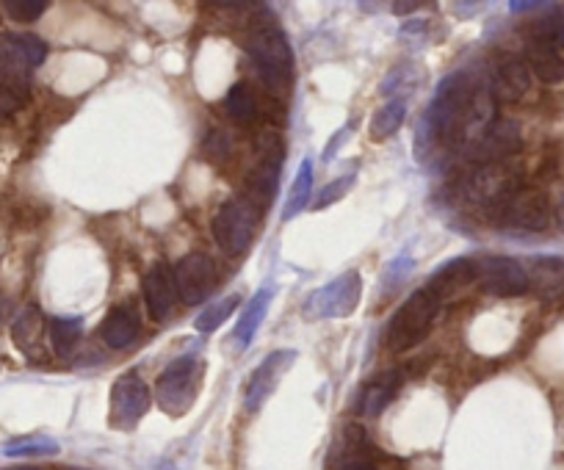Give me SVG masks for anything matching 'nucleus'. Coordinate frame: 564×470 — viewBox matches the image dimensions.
<instances>
[{"mask_svg":"<svg viewBox=\"0 0 564 470\" xmlns=\"http://www.w3.org/2000/svg\"><path fill=\"white\" fill-rule=\"evenodd\" d=\"M474 84L465 73H454L443 78L437 86L435 97L430 102L426 120H423V131L430 133L432 142L443 144H463L465 128H468V113L476 97Z\"/></svg>","mask_w":564,"mask_h":470,"instance_id":"obj_1","label":"nucleus"},{"mask_svg":"<svg viewBox=\"0 0 564 470\" xmlns=\"http://www.w3.org/2000/svg\"><path fill=\"white\" fill-rule=\"evenodd\" d=\"M443 302L432 294L430 288H421L399 307L393 318L388 324V332H384V343L390 351L401 354V351H410L415 346H421L423 340L430 338V332L435 329L437 313H441Z\"/></svg>","mask_w":564,"mask_h":470,"instance_id":"obj_2","label":"nucleus"},{"mask_svg":"<svg viewBox=\"0 0 564 470\" xmlns=\"http://www.w3.org/2000/svg\"><path fill=\"white\" fill-rule=\"evenodd\" d=\"M247 53L258 67L263 86L269 91H285L294 75V53L289 40L274 25H260L247 36Z\"/></svg>","mask_w":564,"mask_h":470,"instance_id":"obj_3","label":"nucleus"},{"mask_svg":"<svg viewBox=\"0 0 564 470\" xmlns=\"http://www.w3.org/2000/svg\"><path fill=\"white\" fill-rule=\"evenodd\" d=\"M260 221V208L249 203L247 197L230 199L219 208V214L214 216V241L219 244V250L230 258H241L243 252L252 247L254 232H258Z\"/></svg>","mask_w":564,"mask_h":470,"instance_id":"obj_4","label":"nucleus"},{"mask_svg":"<svg viewBox=\"0 0 564 470\" xmlns=\"http://www.w3.org/2000/svg\"><path fill=\"white\" fill-rule=\"evenodd\" d=\"M487 219L496 227H507V230L540 232L551 225V205H547V197L542 192L520 186L503 203L487 210Z\"/></svg>","mask_w":564,"mask_h":470,"instance_id":"obj_5","label":"nucleus"},{"mask_svg":"<svg viewBox=\"0 0 564 470\" xmlns=\"http://www.w3.org/2000/svg\"><path fill=\"white\" fill-rule=\"evenodd\" d=\"M47 56V45L34 34H0V84L29 89V78Z\"/></svg>","mask_w":564,"mask_h":470,"instance_id":"obj_6","label":"nucleus"},{"mask_svg":"<svg viewBox=\"0 0 564 470\" xmlns=\"http://www.w3.org/2000/svg\"><path fill=\"white\" fill-rule=\"evenodd\" d=\"M360 296H362L360 274L346 272L340 274L338 280H333V283L313 291V294L307 296L302 313H305L311 321H316V318H346L357 310Z\"/></svg>","mask_w":564,"mask_h":470,"instance_id":"obj_7","label":"nucleus"},{"mask_svg":"<svg viewBox=\"0 0 564 470\" xmlns=\"http://www.w3.org/2000/svg\"><path fill=\"white\" fill-rule=\"evenodd\" d=\"M523 186L518 170L507 164H481L470 172V177L465 181V199L479 208L490 210L496 208L498 203L514 194Z\"/></svg>","mask_w":564,"mask_h":470,"instance_id":"obj_8","label":"nucleus"},{"mask_svg":"<svg viewBox=\"0 0 564 470\" xmlns=\"http://www.w3.org/2000/svg\"><path fill=\"white\" fill-rule=\"evenodd\" d=\"M155 398L166 415H183L197 398V360L194 354L175 360L155 382Z\"/></svg>","mask_w":564,"mask_h":470,"instance_id":"obj_9","label":"nucleus"},{"mask_svg":"<svg viewBox=\"0 0 564 470\" xmlns=\"http://www.w3.org/2000/svg\"><path fill=\"white\" fill-rule=\"evenodd\" d=\"M474 261L476 280L492 296H523L529 291V274L514 258L507 255H479Z\"/></svg>","mask_w":564,"mask_h":470,"instance_id":"obj_10","label":"nucleus"},{"mask_svg":"<svg viewBox=\"0 0 564 470\" xmlns=\"http://www.w3.org/2000/svg\"><path fill=\"white\" fill-rule=\"evenodd\" d=\"M282 166V139L276 133H265L260 139V164L249 172L247 181V199L265 210L276 194V181H280Z\"/></svg>","mask_w":564,"mask_h":470,"instance_id":"obj_11","label":"nucleus"},{"mask_svg":"<svg viewBox=\"0 0 564 470\" xmlns=\"http://www.w3.org/2000/svg\"><path fill=\"white\" fill-rule=\"evenodd\" d=\"M175 285L183 305H203L219 285V269H216L214 258L199 255V252L183 258L175 266Z\"/></svg>","mask_w":564,"mask_h":470,"instance_id":"obj_12","label":"nucleus"},{"mask_svg":"<svg viewBox=\"0 0 564 470\" xmlns=\"http://www.w3.org/2000/svg\"><path fill=\"white\" fill-rule=\"evenodd\" d=\"M296 363V351L291 349H280V351H271L269 358L254 369V374L249 376L247 382V393H243V409L249 415L260 413L265 407L274 391L280 387V380L285 376V371Z\"/></svg>","mask_w":564,"mask_h":470,"instance_id":"obj_13","label":"nucleus"},{"mask_svg":"<svg viewBox=\"0 0 564 470\" xmlns=\"http://www.w3.org/2000/svg\"><path fill=\"white\" fill-rule=\"evenodd\" d=\"M150 385L139 374H124L113 382L111 391V424L119 429H133L150 413Z\"/></svg>","mask_w":564,"mask_h":470,"instance_id":"obj_14","label":"nucleus"},{"mask_svg":"<svg viewBox=\"0 0 564 470\" xmlns=\"http://www.w3.org/2000/svg\"><path fill=\"white\" fill-rule=\"evenodd\" d=\"M523 144V133H520V125L514 120H496L468 150L470 161L476 164H503L509 155H514Z\"/></svg>","mask_w":564,"mask_h":470,"instance_id":"obj_15","label":"nucleus"},{"mask_svg":"<svg viewBox=\"0 0 564 470\" xmlns=\"http://www.w3.org/2000/svg\"><path fill=\"white\" fill-rule=\"evenodd\" d=\"M144 302L155 321H170L175 316V307L181 302L175 285V272L166 263H155L144 277Z\"/></svg>","mask_w":564,"mask_h":470,"instance_id":"obj_16","label":"nucleus"},{"mask_svg":"<svg viewBox=\"0 0 564 470\" xmlns=\"http://www.w3.org/2000/svg\"><path fill=\"white\" fill-rule=\"evenodd\" d=\"M531 69L523 58L507 56L496 67L490 80V95L496 102H518L529 95Z\"/></svg>","mask_w":564,"mask_h":470,"instance_id":"obj_17","label":"nucleus"},{"mask_svg":"<svg viewBox=\"0 0 564 470\" xmlns=\"http://www.w3.org/2000/svg\"><path fill=\"white\" fill-rule=\"evenodd\" d=\"M12 338L31 363H45V318L36 307H25L12 324Z\"/></svg>","mask_w":564,"mask_h":470,"instance_id":"obj_18","label":"nucleus"},{"mask_svg":"<svg viewBox=\"0 0 564 470\" xmlns=\"http://www.w3.org/2000/svg\"><path fill=\"white\" fill-rule=\"evenodd\" d=\"M523 269L529 274V291H534L536 296H542V299L564 296V258L536 255Z\"/></svg>","mask_w":564,"mask_h":470,"instance_id":"obj_19","label":"nucleus"},{"mask_svg":"<svg viewBox=\"0 0 564 470\" xmlns=\"http://www.w3.org/2000/svg\"><path fill=\"white\" fill-rule=\"evenodd\" d=\"M525 56H529L525 64H529L531 75H536L542 84H558V80H564V53L556 45H551L547 40H540V36H531Z\"/></svg>","mask_w":564,"mask_h":470,"instance_id":"obj_20","label":"nucleus"},{"mask_svg":"<svg viewBox=\"0 0 564 470\" xmlns=\"http://www.w3.org/2000/svg\"><path fill=\"white\" fill-rule=\"evenodd\" d=\"M474 280H476L474 261H470V258H454V261H448L446 266L437 269V272L432 274V280L426 288H430L432 294L443 302V299H448V296L457 294V291L468 288Z\"/></svg>","mask_w":564,"mask_h":470,"instance_id":"obj_21","label":"nucleus"},{"mask_svg":"<svg viewBox=\"0 0 564 470\" xmlns=\"http://www.w3.org/2000/svg\"><path fill=\"white\" fill-rule=\"evenodd\" d=\"M139 316H135L130 307H117L106 316L100 327V338L106 340V346L111 349H128L135 338H139Z\"/></svg>","mask_w":564,"mask_h":470,"instance_id":"obj_22","label":"nucleus"},{"mask_svg":"<svg viewBox=\"0 0 564 470\" xmlns=\"http://www.w3.org/2000/svg\"><path fill=\"white\" fill-rule=\"evenodd\" d=\"M269 305H271V291L269 288L258 291V294L252 296V302H249L247 310H243V316L238 318V324H236L238 349H247V346L252 343L254 332H258L260 324H263V318H265V313H269Z\"/></svg>","mask_w":564,"mask_h":470,"instance_id":"obj_23","label":"nucleus"},{"mask_svg":"<svg viewBox=\"0 0 564 470\" xmlns=\"http://www.w3.org/2000/svg\"><path fill=\"white\" fill-rule=\"evenodd\" d=\"M404 117H406L404 97H393V100L384 102V106L373 113V120H371L373 142H384V139L393 136V133L401 128V122H404Z\"/></svg>","mask_w":564,"mask_h":470,"instance_id":"obj_24","label":"nucleus"},{"mask_svg":"<svg viewBox=\"0 0 564 470\" xmlns=\"http://www.w3.org/2000/svg\"><path fill=\"white\" fill-rule=\"evenodd\" d=\"M311 194H313V161L305 159L302 161L300 172H296V181H294V186H291L289 199H285L282 219L289 221V219H294V216H300L302 210L307 208V203H311Z\"/></svg>","mask_w":564,"mask_h":470,"instance_id":"obj_25","label":"nucleus"},{"mask_svg":"<svg viewBox=\"0 0 564 470\" xmlns=\"http://www.w3.org/2000/svg\"><path fill=\"white\" fill-rule=\"evenodd\" d=\"M80 335H84L80 318H53L51 321V343L58 358H73L80 343Z\"/></svg>","mask_w":564,"mask_h":470,"instance_id":"obj_26","label":"nucleus"},{"mask_svg":"<svg viewBox=\"0 0 564 470\" xmlns=\"http://www.w3.org/2000/svg\"><path fill=\"white\" fill-rule=\"evenodd\" d=\"M225 108H227V117H230L232 122H238V125L252 122L254 117H258V100H254V91L249 89L247 84H236L230 91H227Z\"/></svg>","mask_w":564,"mask_h":470,"instance_id":"obj_27","label":"nucleus"},{"mask_svg":"<svg viewBox=\"0 0 564 470\" xmlns=\"http://www.w3.org/2000/svg\"><path fill=\"white\" fill-rule=\"evenodd\" d=\"M238 305H241V296H238V294L225 296V299H219V302H214V305L205 307V310L199 313V318H197V324H194V327H197L203 335L216 332V329H219L221 324H225L227 318L232 316V313H236Z\"/></svg>","mask_w":564,"mask_h":470,"instance_id":"obj_28","label":"nucleus"},{"mask_svg":"<svg viewBox=\"0 0 564 470\" xmlns=\"http://www.w3.org/2000/svg\"><path fill=\"white\" fill-rule=\"evenodd\" d=\"M58 451V442L51 440V437H20V440H12L3 446V453L7 457H51V453Z\"/></svg>","mask_w":564,"mask_h":470,"instance_id":"obj_29","label":"nucleus"},{"mask_svg":"<svg viewBox=\"0 0 564 470\" xmlns=\"http://www.w3.org/2000/svg\"><path fill=\"white\" fill-rule=\"evenodd\" d=\"M393 396H395V382L393 380L377 382V385L368 387L366 396H362V413L371 415V418H377V415H382L384 407L393 402Z\"/></svg>","mask_w":564,"mask_h":470,"instance_id":"obj_30","label":"nucleus"},{"mask_svg":"<svg viewBox=\"0 0 564 470\" xmlns=\"http://www.w3.org/2000/svg\"><path fill=\"white\" fill-rule=\"evenodd\" d=\"M3 12L18 23H34L47 12V0H7Z\"/></svg>","mask_w":564,"mask_h":470,"instance_id":"obj_31","label":"nucleus"},{"mask_svg":"<svg viewBox=\"0 0 564 470\" xmlns=\"http://www.w3.org/2000/svg\"><path fill=\"white\" fill-rule=\"evenodd\" d=\"M351 186H355V175L338 177V181H335V183H329V186H324V192L318 194V199H316V203H313V208L324 210V208H327V205L338 203V199H344L346 194H349Z\"/></svg>","mask_w":564,"mask_h":470,"instance_id":"obj_32","label":"nucleus"},{"mask_svg":"<svg viewBox=\"0 0 564 470\" xmlns=\"http://www.w3.org/2000/svg\"><path fill=\"white\" fill-rule=\"evenodd\" d=\"M412 269V261H410V255H401L399 261L393 263V266L388 269V274H384V291H390V288H399V283H401V277H404L406 272H410Z\"/></svg>","mask_w":564,"mask_h":470,"instance_id":"obj_33","label":"nucleus"},{"mask_svg":"<svg viewBox=\"0 0 564 470\" xmlns=\"http://www.w3.org/2000/svg\"><path fill=\"white\" fill-rule=\"evenodd\" d=\"M509 9H512V12H542V9H547V3H531V0L523 3V0H514Z\"/></svg>","mask_w":564,"mask_h":470,"instance_id":"obj_34","label":"nucleus"},{"mask_svg":"<svg viewBox=\"0 0 564 470\" xmlns=\"http://www.w3.org/2000/svg\"><path fill=\"white\" fill-rule=\"evenodd\" d=\"M340 470H377V468H373L371 462H366V459H351V462H346Z\"/></svg>","mask_w":564,"mask_h":470,"instance_id":"obj_35","label":"nucleus"},{"mask_svg":"<svg viewBox=\"0 0 564 470\" xmlns=\"http://www.w3.org/2000/svg\"><path fill=\"white\" fill-rule=\"evenodd\" d=\"M417 3H393V12L395 14H406V12H415Z\"/></svg>","mask_w":564,"mask_h":470,"instance_id":"obj_36","label":"nucleus"},{"mask_svg":"<svg viewBox=\"0 0 564 470\" xmlns=\"http://www.w3.org/2000/svg\"><path fill=\"white\" fill-rule=\"evenodd\" d=\"M7 470H42V468H34V464H18V468H7Z\"/></svg>","mask_w":564,"mask_h":470,"instance_id":"obj_37","label":"nucleus"},{"mask_svg":"<svg viewBox=\"0 0 564 470\" xmlns=\"http://www.w3.org/2000/svg\"><path fill=\"white\" fill-rule=\"evenodd\" d=\"M3 313H7V302L0 299V321H3Z\"/></svg>","mask_w":564,"mask_h":470,"instance_id":"obj_38","label":"nucleus"}]
</instances>
